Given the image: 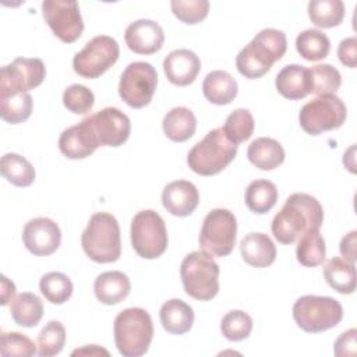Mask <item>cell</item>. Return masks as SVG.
<instances>
[{"label":"cell","instance_id":"cell-1","mask_svg":"<svg viewBox=\"0 0 357 357\" xmlns=\"http://www.w3.org/2000/svg\"><path fill=\"white\" fill-rule=\"evenodd\" d=\"M324 222V209L319 201L305 192L287 197L282 209L272 220V234L280 244H293L311 229H319Z\"/></svg>","mask_w":357,"mask_h":357},{"label":"cell","instance_id":"cell-2","mask_svg":"<svg viewBox=\"0 0 357 357\" xmlns=\"http://www.w3.org/2000/svg\"><path fill=\"white\" fill-rule=\"evenodd\" d=\"M287 50V39L283 31L265 28L243 47L236 57L238 73L250 79L264 77Z\"/></svg>","mask_w":357,"mask_h":357},{"label":"cell","instance_id":"cell-3","mask_svg":"<svg viewBox=\"0 0 357 357\" xmlns=\"http://www.w3.org/2000/svg\"><path fill=\"white\" fill-rule=\"evenodd\" d=\"M81 245L86 257L93 262H116L121 255V237L117 219L109 212L93 213L82 231Z\"/></svg>","mask_w":357,"mask_h":357},{"label":"cell","instance_id":"cell-4","mask_svg":"<svg viewBox=\"0 0 357 357\" xmlns=\"http://www.w3.org/2000/svg\"><path fill=\"white\" fill-rule=\"evenodd\" d=\"M113 332L116 347L123 357L144 356L153 339L152 318L144 308H126L114 318Z\"/></svg>","mask_w":357,"mask_h":357},{"label":"cell","instance_id":"cell-5","mask_svg":"<svg viewBox=\"0 0 357 357\" xmlns=\"http://www.w3.org/2000/svg\"><path fill=\"white\" fill-rule=\"evenodd\" d=\"M237 149L238 145L226 137L222 127L213 128L190 149L187 165L199 176H215L234 160Z\"/></svg>","mask_w":357,"mask_h":357},{"label":"cell","instance_id":"cell-6","mask_svg":"<svg viewBox=\"0 0 357 357\" xmlns=\"http://www.w3.org/2000/svg\"><path fill=\"white\" fill-rule=\"evenodd\" d=\"M219 265L209 254L201 250L187 254L180 265L184 291L199 301L212 300L219 293Z\"/></svg>","mask_w":357,"mask_h":357},{"label":"cell","instance_id":"cell-7","mask_svg":"<svg viewBox=\"0 0 357 357\" xmlns=\"http://www.w3.org/2000/svg\"><path fill=\"white\" fill-rule=\"evenodd\" d=\"M343 318L340 303L328 296L307 294L293 305V319L307 333H319L335 328Z\"/></svg>","mask_w":357,"mask_h":357},{"label":"cell","instance_id":"cell-8","mask_svg":"<svg viewBox=\"0 0 357 357\" xmlns=\"http://www.w3.org/2000/svg\"><path fill=\"white\" fill-rule=\"evenodd\" d=\"M131 245L145 259L159 258L167 248V230L163 218L152 211H139L131 220Z\"/></svg>","mask_w":357,"mask_h":357},{"label":"cell","instance_id":"cell-9","mask_svg":"<svg viewBox=\"0 0 357 357\" xmlns=\"http://www.w3.org/2000/svg\"><path fill=\"white\" fill-rule=\"evenodd\" d=\"M236 234L237 220L233 212L223 208L212 209L201 227L199 248L211 257H227L234 248Z\"/></svg>","mask_w":357,"mask_h":357},{"label":"cell","instance_id":"cell-10","mask_svg":"<svg viewBox=\"0 0 357 357\" xmlns=\"http://www.w3.org/2000/svg\"><path fill=\"white\" fill-rule=\"evenodd\" d=\"M347 117L344 102L336 95H319L307 102L300 113L298 123L310 135H319L342 127Z\"/></svg>","mask_w":357,"mask_h":357},{"label":"cell","instance_id":"cell-11","mask_svg":"<svg viewBox=\"0 0 357 357\" xmlns=\"http://www.w3.org/2000/svg\"><path fill=\"white\" fill-rule=\"evenodd\" d=\"M95 148L120 146L131 132L130 117L117 107H105L82 120Z\"/></svg>","mask_w":357,"mask_h":357},{"label":"cell","instance_id":"cell-12","mask_svg":"<svg viewBox=\"0 0 357 357\" xmlns=\"http://www.w3.org/2000/svg\"><path fill=\"white\" fill-rule=\"evenodd\" d=\"M119 56L117 40L107 35H98L74 56L73 68L82 78H99L119 60Z\"/></svg>","mask_w":357,"mask_h":357},{"label":"cell","instance_id":"cell-13","mask_svg":"<svg viewBox=\"0 0 357 357\" xmlns=\"http://www.w3.org/2000/svg\"><path fill=\"white\" fill-rule=\"evenodd\" d=\"M158 85V73L151 63H130L119 82V95L132 109H141L151 103Z\"/></svg>","mask_w":357,"mask_h":357},{"label":"cell","instance_id":"cell-14","mask_svg":"<svg viewBox=\"0 0 357 357\" xmlns=\"http://www.w3.org/2000/svg\"><path fill=\"white\" fill-rule=\"evenodd\" d=\"M46 77V67L38 57H17L0 71V99L26 93L39 86Z\"/></svg>","mask_w":357,"mask_h":357},{"label":"cell","instance_id":"cell-15","mask_svg":"<svg viewBox=\"0 0 357 357\" xmlns=\"http://www.w3.org/2000/svg\"><path fill=\"white\" fill-rule=\"evenodd\" d=\"M42 14L53 33L64 43L75 42L84 31V21L77 1L45 0Z\"/></svg>","mask_w":357,"mask_h":357},{"label":"cell","instance_id":"cell-16","mask_svg":"<svg viewBox=\"0 0 357 357\" xmlns=\"http://www.w3.org/2000/svg\"><path fill=\"white\" fill-rule=\"evenodd\" d=\"M22 241L31 254L36 257H47L60 247L61 230L50 218H35L25 223Z\"/></svg>","mask_w":357,"mask_h":357},{"label":"cell","instance_id":"cell-17","mask_svg":"<svg viewBox=\"0 0 357 357\" xmlns=\"http://www.w3.org/2000/svg\"><path fill=\"white\" fill-rule=\"evenodd\" d=\"M124 40L127 47L137 54H153L162 49L165 33L156 21L141 18L126 28Z\"/></svg>","mask_w":357,"mask_h":357},{"label":"cell","instance_id":"cell-18","mask_svg":"<svg viewBox=\"0 0 357 357\" xmlns=\"http://www.w3.org/2000/svg\"><path fill=\"white\" fill-rule=\"evenodd\" d=\"M201 70L199 57L190 49H177L170 52L163 60L166 78L177 86L192 84Z\"/></svg>","mask_w":357,"mask_h":357},{"label":"cell","instance_id":"cell-19","mask_svg":"<svg viewBox=\"0 0 357 357\" xmlns=\"http://www.w3.org/2000/svg\"><path fill=\"white\" fill-rule=\"evenodd\" d=\"M199 202L197 187L187 180H176L169 183L162 192V204L165 209L178 218L191 215Z\"/></svg>","mask_w":357,"mask_h":357},{"label":"cell","instance_id":"cell-20","mask_svg":"<svg viewBox=\"0 0 357 357\" xmlns=\"http://www.w3.org/2000/svg\"><path fill=\"white\" fill-rule=\"evenodd\" d=\"M131 291L128 276L120 271H109L98 275L93 282L95 297L105 305H116L127 298Z\"/></svg>","mask_w":357,"mask_h":357},{"label":"cell","instance_id":"cell-21","mask_svg":"<svg viewBox=\"0 0 357 357\" xmlns=\"http://www.w3.org/2000/svg\"><path fill=\"white\" fill-rule=\"evenodd\" d=\"M243 259L254 268H266L276 259V247L265 233H250L240 241Z\"/></svg>","mask_w":357,"mask_h":357},{"label":"cell","instance_id":"cell-22","mask_svg":"<svg viewBox=\"0 0 357 357\" xmlns=\"http://www.w3.org/2000/svg\"><path fill=\"white\" fill-rule=\"evenodd\" d=\"M278 92L290 100H298L310 93L308 68L300 64H287L276 75Z\"/></svg>","mask_w":357,"mask_h":357},{"label":"cell","instance_id":"cell-23","mask_svg":"<svg viewBox=\"0 0 357 357\" xmlns=\"http://www.w3.org/2000/svg\"><path fill=\"white\" fill-rule=\"evenodd\" d=\"M237 81L231 74L222 70H215L206 74L202 82V93L205 99L213 105H229L237 96Z\"/></svg>","mask_w":357,"mask_h":357},{"label":"cell","instance_id":"cell-24","mask_svg":"<svg viewBox=\"0 0 357 357\" xmlns=\"http://www.w3.org/2000/svg\"><path fill=\"white\" fill-rule=\"evenodd\" d=\"M159 318L163 329L172 335L187 333L194 324L192 308L180 298H172L162 304Z\"/></svg>","mask_w":357,"mask_h":357},{"label":"cell","instance_id":"cell-25","mask_svg":"<svg viewBox=\"0 0 357 357\" xmlns=\"http://www.w3.org/2000/svg\"><path fill=\"white\" fill-rule=\"evenodd\" d=\"M283 146L273 138L259 137L254 139L247 149V158L251 165L261 170H273L284 160Z\"/></svg>","mask_w":357,"mask_h":357},{"label":"cell","instance_id":"cell-26","mask_svg":"<svg viewBox=\"0 0 357 357\" xmlns=\"http://www.w3.org/2000/svg\"><path fill=\"white\" fill-rule=\"evenodd\" d=\"M165 135L173 142H184L190 139L197 130V119L194 113L184 106L169 110L162 121Z\"/></svg>","mask_w":357,"mask_h":357},{"label":"cell","instance_id":"cell-27","mask_svg":"<svg viewBox=\"0 0 357 357\" xmlns=\"http://www.w3.org/2000/svg\"><path fill=\"white\" fill-rule=\"evenodd\" d=\"M59 149L68 159H85L96 151L91 144L85 127L81 121L66 128L60 134Z\"/></svg>","mask_w":357,"mask_h":357},{"label":"cell","instance_id":"cell-28","mask_svg":"<svg viewBox=\"0 0 357 357\" xmlns=\"http://www.w3.org/2000/svg\"><path fill=\"white\" fill-rule=\"evenodd\" d=\"M324 278L326 283L342 294H351L356 290V268L339 257L331 258L324 266Z\"/></svg>","mask_w":357,"mask_h":357},{"label":"cell","instance_id":"cell-29","mask_svg":"<svg viewBox=\"0 0 357 357\" xmlns=\"http://www.w3.org/2000/svg\"><path fill=\"white\" fill-rule=\"evenodd\" d=\"M10 314L14 322L22 328H33L39 324L43 315L42 300L29 291H24L13 298Z\"/></svg>","mask_w":357,"mask_h":357},{"label":"cell","instance_id":"cell-30","mask_svg":"<svg viewBox=\"0 0 357 357\" xmlns=\"http://www.w3.org/2000/svg\"><path fill=\"white\" fill-rule=\"evenodd\" d=\"M278 188L276 185L269 180H254L248 184L244 201L247 208L258 215L268 213L278 201Z\"/></svg>","mask_w":357,"mask_h":357},{"label":"cell","instance_id":"cell-31","mask_svg":"<svg viewBox=\"0 0 357 357\" xmlns=\"http://www.w3.org/2000/svg\"><path fill=\"white\" fill-rule=\"evenodd\" d=\"M1 176L15 187H29L35 181V169L24 156L8 152L0 160Z\"/></svg>","mask_w":357,"mask_h":357},{"label":"cell","instance_id":"cell-32","mask_svg":"<svg viewBox=\"0 0 357 357\" xmlns=\"http://www.w3.org/2000/svg\"><path fill=\"white\" fill-rule=\"evenodd\" d=\"M326 247L319 229H311L298 237L296 257L307 268H314L325 261Z\"/></svg>","mask_w":357,"mask_h":357},{"label":"cell","instance_id":"cell-33","mask_svg":"<svg viewBox=\"0 0 357 357\" xmlns=\"http://www.w3.org/2000/svg\"><path fill=\"white\" fill-rule=\"evenodd\" d=\"M296 49L307 61H318L328 57L331 50L329 38L318 29H305L296 38Z\"/></svg>","mask_w":357,"mask_h":357},{"label":"cell","instance_id":"cell-34","mask_svg":"<svg viewBox=\"0 0 357 357\" xmlns=\"http://www.w3.org/2000/svg\"><path fill=\"white\" fill-rule=\"evenodd\" d=\"M308 17L318 28H335L344 18V4L340 0H311Z\"/></svg>","mask_w":357,"mask_h":357},{"label":"cell","instance_id":"cell-35","mask_svg":"<svg viewBox=\"0 0 357 357\" xmlns=\"http://www.w3.org/2000/svg\"><path fill=\"white\" fill-rule=\"evenodd\" d=\"M310 93L335 95L342 85V75L331 64H315L308 68Z\"/></svg>","mask_w":357,"mask_h":357},{"label":"cell","instance_id":"cell-36","mask_svg":"<svg viewBox=\"0 0 357 357\" xmlns=\"http://www.w3.org/2000/svg\"><path fill=\"white\" fill-rule=\"evenodd\" d=\"M39 289L43 297L52 304H64L73 294L71 279L63 272H49L40 278Z\"/></svg>","mask_w":357,"mask_h":357},{"label":"cell","instance_id":"cell-37","mask_svg":"<svg viewBox=\"0 0 357 357\" xmlns=\"http://www.w3.org/2000/svg\"><path fill=\"white\" fill-rule=\"evenodd\" d=\"M255 128V121L248 109H236L233 110L222 127L226 137L236 145L247 141Z\"/></svg>","mask_w":357,"mask_h":357},{"label":"cell","instance_id":"cell-38","mask_svg":"<svg viewBox=\"0 0 357 357\" xmlns=\"http://www.w3.org/2000/svg\"><path fill=\"white\" fill-rule=\"evenodd\" d=\"M66 343V328L60 321H50L38 336V354L52 357L59 354Z\"/></svg>","mask_w":357,"mask_h":357},{"label":"cell","instance_id":"cell-39","mask_svg":"<svg viewBox=\"0 0 357 357\" xmlns=\"http://www.w3.org/2000/svg\"><path fill=\"white\" fill-rule=\"evenodd\" d=\"M252 331V318L241 310L229 311L220 322L222 335L231 342H240L250 336Z\"/></svg>","mask_w":357,"mask_h":357},{"label":"cell","instance_id":"cell-40","mask_svg":"<svg viewBox=\"0 0 357 357\" xmlns=\"http://www.w3.org/2000/svg\"><path fill=\"white\" fill-rule=\"evenodd\" d=\"M0 100H1L0 117L4 121L10 124H20L29 119L33 107V100L28 92L4 98Z\"/></svg>","mask_w":357,"mask_h":357},{"label":"cell","instance_id":"cell-41","mask_svg":"<svg viewBox=\"0 0 357 357\" xmlns=\"http://www.w3.org/2000/svg\"><path fill=\"white\" fill-rule=\"evenodd\" d=\"M63 105L74 114H86L95 105V95L85 85L73 84L63 92Z\"/></svg>","mask_w":357,"mask_h":357},{"label":"cell","instance_id":"cell-42","mask_svg":"<svg viewBox=\"0 0 357 357\" xmlns=\"http://www.w3.org/2000/svg\"><path fill=\"white\" fill-rule=\"evenodd\" d=\"M170 8L181 22L194 25L206 18L209 1L206 0H172Z\"/></svg>","mask_w":357,"mask_h":357},{"label":"cell","instance_id":"cell-43","mask_svg":"<svg viewBox=\"0 0 357 357\" xmlns=\"http://www.w3.org/2000/svg\"><path fill=\"white\" fill-rule=\"evenodd\" d=\"M36 344L24 333L20 332H1L0 335V354L3 357L11 356H33L36 354Z\"/></svg>","mask_w":357,"mask_h":357},{"label":"cell","instance_id":"cell-44","mask_svg":"<svg viewBox=\"0 0 357 357\" xmlns=\"http://www.w3.org/2000/svg\"><path fill=\"white\" fill-rule=\"evenodd\" d=\"M356 337L357 331L354 328L340 333V336L335 340L333 353L337 357H353L356 356Z\"/></svg>","mask_w":357,"mask_h":357},{"label":"cell","instance_id":"cell-45","mask_svg":"<svg viewBox=\"0 0 357 357\" xmlns=\"http://www.w3.org/2000/svg\"><path fill=\"white\" fill-rule=\"evenodd\" d=\"M337 57L340 63L349 68H356L357 66V38H344L337 47Z\"/></svg>","mask_w":357,"mask_h":357},{"label":"cell","instance_id":"cell-46","mask_svg":"<svg viewBox=\"0 0 357 357\" xmlns=\"http://www.w3.org/2000/svg\"><path fill=\"white\" fill-rule=\"evenodd\" d=\"M356 244H357V231L351 230L350 233H347L339 245L340 254L343 257V259H346L347 262L354 264L356 262Z\"/></svg>","mask_w":357,"mask_h":357},{"label":"cell","instance_id":"cell-47","mask_svg":"<svg viewBox=\"0 0 357 357\" xmlns=\"http://www.w3.org/2000/svg\"><path fill=\"white\" fill-rule=\"evenodd\" d=\"M15 294V286L7 276H1V305H7L8 301H13Z\"/></svg>","mask_w":357,"mask_h":357},{"label":"cell","instance_id":"cell-48","mask_svg":"<svg viewBox=\"0 0 357 357\" xmlns=\"http://www.w3.org/2000/svg\"><path fill=\"white\" fill-rule=\"evenodd\" d=\"M100 354L109 356V351L96 346V344H89V346H85L82 349H77L71 353V356H100Z\"/></svg>","mask_w":357,"mask_h":357}]
</instances>
